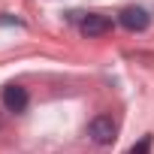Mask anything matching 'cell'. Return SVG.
<instances>
[{"mask_svg":"<svg viewBox=\"0 0 154 154\" xmlns=\"http://www.w3.org/2000/svg\"><path fill=\"white\" fill-rule=\"evenodd\" d=\"M0 24H21V21H18V18H12V15H6V12H3V15H0Z\"/></svg>","mask_w":154,"mask_h":154,"instance_id":"cell-6","label":"cell"},{"mask_svg":"<svg viewBox=\"0 0 154 154\" xmlns=\"http://www.w3.org/2000/svg\"><path fill=\"white\" fill-rule=\"evenodd\" d=\"M112 30V18L109 15H100V12H91L82 18V33L85 36H103Z\"/></svg>","mask_w":154,"mask_h":154,"instance_id":"cell-4","label":"cell"},{"mask_svg":"<svg viewBox=\"0 0 154 154\" xmlns=\"http://www.w3.org/2000/svg\"><path fill=\"white\" fill-rule=\"evenodd\" d=\"M27 88H21V85H15V82H9L6 88H3V106L9 109V112H24L27 109Z\"/></svg>","mask_w":154,"mask_h":154,"instance_id":"cell-3","label":"cell"},{"mask_svg":"<svg viewBox=\"0 0 154 154\" xmlns=\"http://www.w3.org/2000/svg\"><path fill=\"white\" fill-rule=\"evenodd\" d=\"M151 142H154V139H151V133H145V136H142V139H139L127 154H151Z\"/></svg>","mask_w":154,"mask_h":154,"instance_id":"cell-5","label":"cell"},{"mask_svg":"<svg viewBox=\"0 0 154 154\" xmlns=\"http://www.w3.org/2000/svg\"><path fill=\"white\" fill-rule=\"evenodd\" d=\"M115 121L109 118V115H97L91 124H88V136L97 142V145H109L112 139H115Z\"/></svg>","mask_w":154,"mask_h":154,"instance_id":"cell-1","label":"cell"},{"mask_svg":"<svg viewBox=\"0 0 154 154\" xmlns=\"http://www.w3.org/2000/svg\"><path fill=\"white\" fill-rule=\"evenodd\" d=\"M118 21H121V27H127V30H145L148 27V12L142 9V6H127V9H121V15H118Z\"/></svg>","mask_w":154,"mask_h":154,"instance_id":"cell-2","label":"cell"}]
</instances>
